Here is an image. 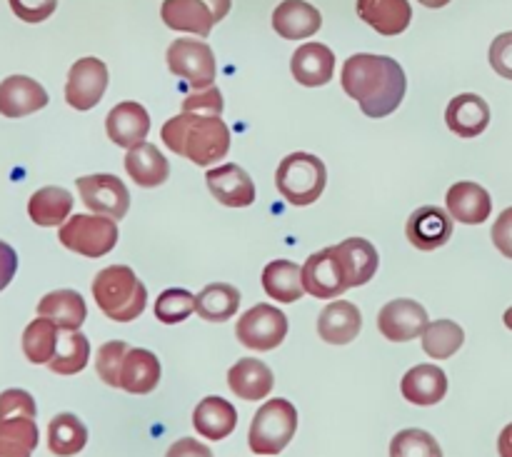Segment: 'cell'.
<instances>
[{
  "instance_id": "1",
  "label": "cell",
  "mask_w": 512,
  "mask_h": 457,
  "mask_svg": "<svg viewBox=\"0 0 512 457\" xmlns=\"http://www.w3.org/2000/svg\"><path fill=\"white\" fill-rule=\"evenodd\" d=\"M340 83L368 118L395 113L408 90L405 70L398 60L373 53L350 55L340 73Z\"/></svg>"
},
{
  "instance_id": "2",
  "label": "cell",
  "mask_w": 512,
  "mask_h": 457,
  "mask_svg": "<svg viewBox=\"0 0 512 457\" xmlns=\"http://www.w3.org/2000/svg\"><path fill=\"white\" fill-rule=\"evenodd\" d=\"M160 138L195 165L220 163L230 150V130L220 115L180 113L163 125Z\"/></svg>"
},
{
  "instance_id": "3",
  "label": "cell",
  "mask_w": 512,
  "mask_h": 457,
  "mask_svg": "<svg viewBox=\"0 0 512 457\" xmlns=\"http://www.w3.org/2000/svg\"><path fill=\"white\" fill-rule=\"evenodd\" d=\"M93 298L113 323H133L148 305V290L128 265L103 268L93 280Z\"/></svg>"
},
{
  "instance_id": "4",
  "label": "cell",
  "mask_w": 512,
  "mask_h": 457,
  "mask_svg": "<svg viewBox=\"0 0 512 457\" xmlns=\"http://www.w3.org/2000/svg\"><path fill=\"white\" fill-rule=\"evenodd\" d=\"M328 183L325 163L313 153H290L280 160L275 173V188L295 208L313 205Z\"/></svg>"
},
{
  "instance_id": "5",
  "label": "cell",
  "mask_w": 512,
  "mask_h": 457,
  "mask_svg": "<svg viewBox=\"0 0 512 457\" xmlns=\"http://www.w3.org/2000/svg\"><path fill=\"white\" fill-rule=\"evenodd\" d=\"M295 430H298V410H295V405L283 398L268 400L255 413L253 425H250V450L255 455L283 453L290 440L295 438Z\"/></svg>"
},
{
  "instance_id": "6",
  "label": "cell",
  "mask_w": 512,
  "mask_h": 457,
  "mask_svg": "<svg viewBox=\"0 0 512 457\" xmlns=\"http://www.w3.org/2000/svg\"><path fill=\"white\" fill-rule=\"evenodd\" d=\"M60 245L85 258H103L118 245V223L108 215H73L60 225Z\"/></svg>"
},
{
  "instance_id": "7",
  "label": "cell",
  "mask_w": 512,
  "mask_h": 457,
  "mask_svg": "<svg viewBox=\"0 0 512 457\" xmlns=\"http://www.w3.org/2000/svg\"><path fill=\"white\" fill-rule=\"evenodd\" d=\"M285 335H288V318L275 305L258 303L248 313L240 315L238 325H235L238 343L250 350H258V353L275 350L283 343Z\"/></svg>"
},
{
  "instance_id": "8",
  "label": "cell",
  "mask_w": 512,
  "mask_h": 457,
  "mask_svg": "<svg viewBox=\"0 0 512 457\" xmlns=\"http://www.w3.org/2000/svg\"><path fill=\"white\" fill-rule=\"evenodd\" d=\"M168 68L178 78L188 80L193 90H205L215 83V55L210 45L198 38H178L168 48Z\"/></svg>"
},
{
  "instance_id": "9",
  "label": "cell",
  "mask_w": 512,
  "mask_h": 457,
  "mask_svg": "<svg viewBox=\"0 0 512 457\" xmlns=\"http://www.w3.org/2000/svg\"><path fill=\"white\" fill-rule=\"evenodd\" d=\"M75 185H78L80 198H83V205H88L90 213L108 215L113 220H120L128 215L130 193L118 175H83V178L75 180Z\"/></svg>"
},
{
  "instance_id": "10",
  "label": "cell",
  "mask_w": 512,
  "mask_h": 457,
  "mask_svg": "<svg viewBox=\"0 0 512 457\" xmlns=\"http://www.w3.org/2000/svg\"><path fill=\"white\" fill-rule=\"evenodd\" d=\"M108 90V65L98 58L75 60L65 83V103L75 110H90Z\"/></svg>"
},
{
  "instance_id": "11",
  "label": "cell",
  "mask_w": 512,
  "mask_h": 457,
  "mask_svg": "<svg viewBox=\"0 0 512 457\" xmlns=\"http://www.w3.org/2000/svg\"><path fill=\"white\" fill-rule=\"evenodd\" d=\"M430 325L428 310L408 298L390 300L378 313V330L390 343H410Z\"/></svg>"
},
{
  "instance_id": "12",
  "label": "cell",
  "mask_w": 512,
  "mask_h": 457,
  "mask_svg": "<svg viewBox=\"0 0 512 457\" xmlns=\"http://www.w3.org/2000/svg\"><path fill=\"white\" fill-rule=\"evenodd\" d=\"M303 285L305 293L320 300H335L345 293L348 280H345L343 268H340L338 258L333 253V245L320 253H313L303 265Z\"/></svg>"
},
{
  "instance_id": "13",
  "label": "cell",
  "mask_w": 512,
  "mask_h": 457,
  "mask_svg": "<svg viewBox=\"0 0 512 457\" xmlns=\"http://www.w3.org/2000/svg\"><path fill=\"white\" fill-rule=\"evenodd\" d=\"M205 183L213 198L225 208H248L255 203V183L240 165L228 163L210 168L205 173Z\"/></svg>"
},
{
  "instance_id": "14",
  "label": "cell",
  "mask_w": 512,
  "mask_h": 457,
  "mask_svg": "<svg viewBox=\"0 0 512 457\" xmlns=\"http://www.w3.org/2000/svg\"><path fill=\"white\" fill-rule=\"evenodd\" d=\"M48 105V93L38 80L28 75H10L0 83V115L25 118Z\"/></svg>"
},
{
  "instance_id": "15",
  "label": "cell",
  "mask_w": 512,
  "mask_h": 457,
  "mask_svg": "<svg viewBox=\"0 0 512 457\" xmlns=\"http://www.w3.org/2000/svg\"><path fill=\"white\" fill-rule=\"evenodd\" d=\"M333 253L338 258L340 268H343L345 280H348V288H360V285H368L373 280V275L378 273V250L370 240L365 238H348L340 245H333Z\"/></svg>"
},
{
  "instance_id": "16",
  "label": "cell",
  "mask_w": 512,
  "mask_h": 457,
  "mask_svg": "<svg viewBox=\"0 0 512 457\" xmlns=\"http://www.w3.org/2000/svg\"><path fill=\"white\" fill-rule=\"evenodd\" d=\"M405 235L418 250H438L453 235V218L435 205H425L410 215Z\"/></svg>"
},
{
  "instance_id": "17",
  "label": "cell",
  "mask_w": 512,
  "mask_h": 457,
  "mask_svg": "<svg viewBox=\"0 0 512 457\" xmlns=\"http://www.w3.org/2000/svg\"><path fill=\"white\" fill-rule=\"evenodd\" d=\"M105 130L108 138L113 140L118 148H133V145L143 143L150 133V115L135 100H125L118 103L105 118Z\"/></svg>"
},
{
  "instance_id": "18",
  "label": "cell",
  "mask_w": 512,
  "mask_h": 457,
  "mask_svg": "<svg viewBox=\"0 0 512 457\" xmlns=\"http://www.w3.org/2000/svg\"><path fill=\"white\" fill-rule=\"evenodd\" d=\"M445 205H448L450 218L458 220L460 225H480L493 213V198L488 190L470 180L455 183L445 195Z\"/></svg>"
},
{
  "instance_id": "19",
  "label": "cell",
  "mask_w": 512,
  "mask_h": 457,
  "mask_svg": "<svg viewBox=\"0 0 512 457\" xmlns=\"http://www.w3.org/2000/svg\"><path fill=\"white\" fill-rule=\"evenodd\" d=\"M160 18L170 30L193 33L198 38H208L213 33V25L218 23L213 8L205 0H165Z\"/></svg>"
},
{
  "instance_id": "20",
  "label": "cell",
  "mask_w": 512,
  "mask_h": 457,
  "mask_svg": "<svg viewBox=\"0 0 512 457\" xmlns=\"http://www.w3.org/2000/svg\"><path fill=\"white\" fill-rule=\"evenodd\" d=\"M290 70H293V78L305 88L328 85L335 75V53L323 43H305L293 53Z\"/></svg>"
},
{
  "instance_id": "21",
  "label": "cell",
  "mask_w": 512,
  "mask_h": 457,
  "mask_svg": "<svg viewBox=\"0 0 512 457\" xmlns=\"http://www.w3.org/2000/svg\"><path fill=\"white\" fill-rule=\"evenodd\" d=\"M363 328V315L350 300H333L325 305L318 318V335L328 345H348L358 338Z\"/></svg>"
},
{
  "instance_id": "22",
  "label": "cell",
  "mask_w": 512,
  "mask_h": 457,
  "mask_svg": "<svg viewBox=\"0 0 512 457\" xmlns=\"http://www.w3.org/2000/svg\"><path fill=\"white\" fill-rule=\"evenodd\" d=\"M273 28L285 40H305L323 28V15L305 0H283L273 10Z\"/></svg>"
},
{
  "instance_id": "23",
  "label": "cell",
  "mask_w": 512,
  "mask_h": 457,
  "mask_svg": "<svg viewBox=\"0 0 512 457\" xmlns=\"http://www.w3.org/2000/svg\"><path fill=\"white\" fill-rule=\"evenodd\" d=\"M160 383V360L150 350L128 348L120 365L118 388L130 395H148Z\"/></svg>"
},
{
  "instance_id": "24",
  "label": "cell",
  "mask_w": 512,
  "mask_h": 457,
  "mask_svg": "<svg viewBox=\"0 0 512 457\" xmlns=\"http://www.w3.org/2000/svg\"><path fill=\"white\" fill-rule=\"evenodd\" d=\"M445 123L458 138H478L490 125V105L475 93H460L445 110Z\"/></svg>"
},
{
  "instance_id": "25",
  "label": "cell",
  "mask_w": 512,
  "mask_h": 457,
  "mask_svg": "<svg viewBox=\"0 0 512 457\" xmlns=\"http://www.w3.org/2000/svg\"><path fill=\"white\" fill-rule=\"evenodd\" d=\"M400 390L408 403L420 405V408L438 405L448 395V375L438 365H415L405 373Z\"/></svg>"
},
{
  "instance_id": "26",
  "label": "cell",
  "mask_w": 512,
  "mask_h": 457,
  "mask_svg": "<svg viewBox=\"0 0 512 457\" xmlns=\"http://www.w3.org/2000/svg\"><path fill=\"white\" fill-rule=\"evenodd\" d=\"M228 385L240 400H248V403H258L265 400L273 390L275 378L273 370L258 358H243L230 368L228 373Z\"/></svg>"
},
{
  "instance_id": "27",
  "label": "cell",
  "mask_w": 512,
  "mask_h": 457,
  "mask_svg": "<svg viewBox=\"0 0 512 457\" xmlns=\"http://www.w3.org/2000/svg\"><path fill=\"white\" fill-rule=\"evenodd\" d=\"M355 10L380 35L405 33L413 20V8L408 0H358Z\"/></svg>"
},
{
  "instance_id": "28",
  "label": "cell",
  "mask_w": 512,
  "mask_h": 457,
  "mask_svg": "<svg viewBox=\"0 0 512 457\" xmlns=\"http://www.w3.org/2000/svg\"><path fill=\"white\" fill-rule=\"evenodd\" d=\"M193 428L205 440L218 443V440H225L228 435H233V430L238 428V410L228 400L218 398V395H210V398L200 400L198 408L193 410Z\"/></svg>"
},
{
  "instance_id": "29",
  "label": "cell",
  "mask_w": 512,
  "mask_h": 457,
  "mask_svg": "<svg viewBox=\"0 0 512 457\" xmlns=\"http://www.w3.org/2000/svg\"><path fill=\"white\" fill-rule=\"evenodd\" d=\"M125 170H128L130 180L140 188H158L170 178V165L165 155L160 153L158 145L153 143H138L128 150L125 155Z\"/></svg>"
},
{
  "instance_id": "30",
  "label": "cell",
  "mask_w": 512,
  "mask_h": 457,
  "mask_svg": "<svg viewBox=\"0 0 512 457\" xmlns=\"http://www.w3.org/2000/svg\"><path fill=\"white\" fill-rule=\"evenodd\" d=\"M38 448L35 415H0V457H30Z\"/></svg>"
},
{
  "instance_id": "31",
  "label": "cell",
  "mask_w": 512,
  "mask_h": 457,
  "mask_svg": "<svg viewBox=\"0 0 512 457\" xmlns=\"http://www.w3.org/2000/svg\"><path fill=\"white\" fill-rule=\"evenodd\" d=\"M38 315L53 320L60 330H80L88 318V305L75 290H53L40 298Z\"/></svg>"
},
{
  "instance_id": "32",
  "label": "cell",
  "mask_w": 512,
  "mask_h": 457,
  "mask_svg": "<svg viewBox=\"0 0 512 457\" xmlns=\"http://www.w3.org/2000/svg\"><path fill=\"white\" fill-rule=\"evenodd\" d=\"M263 290L283 305L298 303L305 293L303 268H298L293 260H273L263 270Z\"/></svg>"
},
{
  "instance_id": "33",
  "label": "cell",
  "mask_w": 512,
  "mask_h": 457,
  "mask_svg": "<svg viewBox=\"0 0 512 457\" xmlns=\"http://www.w3.org/2000/svg\"><path fill=\"white\" fill-rule=\"evenodd\" d=\"M73 210V195L65 188H40L30 195L28 215L40 228H58Z\"/></svg>"
},
{
  "instance_id": "34",
  "label": "cell",
  "mask_w": 512,
  "mask_h": 457,
  "mask_svg": "<svg viewBox=\"0 0 512 457\" xmlns=\"http://www.w3.org/2000/svg\"><path fill=\"white\" fill-rule=\"evenodd\" d=\"M240 308V293L238 288L228 283H213L205 285L198 295H195V313L208 323H225L233 318Z\"/></svg>"
},
{
  "instance_id": "35",
  "label": "cell",
  "mask_w": 512,
  "mask_h": 457,
  "mask_svg": "<svg viewBox=\"0 0 512 457\" xmlns=\"http://www.w3.org/2000/svg\"><path fill=\"white\" fill-rule=\"evenodd\" d=\"M88 445V428L73 413H60L48 425V448L58 457H73Z\"/></svg>"
},
{
  "instance_id": "36",
  "label": "cell",
  "mask_w": 512,
  "mask_h": 457,
  "mask_svg": "<svg viewBox=\"0 0 512 457\" xmlns=\"http://www.w3.org/2000/svg\"><path fill=\"white\" fill-rule=\"evenodd\" d=\"M90 360V343L80 330H60L58 348L48 368L55 375H78Z\"/></svg>"
},
{
  "instance_id": "37",
  "label": "cell",
  "mask_w": 512,
  "mask_h": 457,
  "mask_svg": "<svg viewBox=\"0 0 512 457\" xmlns=\"http://www.w3.org/2000/svg\"><path fill=\"white\" fill-rule=\"evenodd\" d=\"M60 328L48 318H35L23 333V353L33 365H48L58 348Z\"/></svg>"
},
{
  "instance_id": "38",
  "label": "cell",
  "mask_w": 512,
  "mask_h": 457,
  "mask_svg": "<svg viewBox=\"0 0 512 457\" xmlns=\"http://www.w3.org/2000/svg\"><path fill=\"white\" fill-rule=\"evenodd\" d=\"M465 333L453 320H435L423 333V350L435 360H448L463 348Z\"/></svg>"
},
{
  "instance_id": "39",
  "label": "cell",
  "mask_w": 512,
  "mask_h": 457,
  "mask_svg": "<svg viewBox=\"0 0 512 457\" xmlns=\"http://www.w3.org/2000/svg\"><path fill=\"white\" fill-rule=\"evenodd\" d=\"M195 313V295L183 288H170L155 300V318L163 325H178Z\"/></svg>"
},
{
  "instance_id": "40",
  "label": "cell",
  "mask_w": 512,
  "mask_h": 457,
  "mask_svg": "<svg viewBox=\"0 0 512 457\" xmlns=\"http://www.w3.org/2000/svg\"><path fill=\"white\" fill-rule=\"evenodd\" d=\"M390 457H443L438 440L418 428L400 430L390 443Z\"/></svg>"
},
{
  "instance_id": "41",
  "label": "cell",
  "mask_w": 512,
  "mask_h": 457,
  "mask_svg": "<svg viewBox=\"0 0 512 457\" xmlns=\"http://www.w3.org/2000/svg\"><path fill=\"white\" fill-rule=\"evenodd\" d=\"M130 345L123 340H110L103 348L98 350V360H95V370H98V378L103 380L110 388H118V375L120 365H123L125 353H128Z\"/></svg>"
},
{
  "instance_id": "42",
  "label": "cell",
  "mask_w": 512,
  "mask_h": 457,
  "mask_svg": "<svg viewBox=\"0 0 512 457\" xmlns=\"http://www.w3.org/2000/svg\"><path fill=\"white\" fill-rule=\"evenodd\" d=\"M183 113H203V115H220L223 113V95L215 85L205 90H195L193 95L183 100Z\"/></svg>"
},
{
  "instance_id": "43",
  "label": "cell",
  "mask_w": 512,
  "mask_h": 457,
  "mask_svg": "<svg viewBox=\"0 0 512 457\" xmlns=\"http://www.w3.org/2000/svg\"><path fill=\"white\" fill-rule=\"evenodd\" d=\"M10 10L18 15L23 23H43L58 8V0H8Z\"/></svg>"
},
{
  "instance_id": "44",
  "label": "cell",
  "mask_w": 512,
  "mask_h": 457,
  "mask_svg": "<svg viewBox=\"0 0 512 457\" xmlns=\"http://www.w3.org/2000/svg\"><path fill=\"white\" fill-rule=\"evenodd\" d=\"M490 65H493L495 73L512 80V30L493 40V45H490Z\"/></svg>"
},
{
  "instance_id": "45",
  "label": "cell",
  "mask_w": 512,
  "mask_h": 457,
  "mask_svg": "<svg viewBox=\"0 0 512 457\" xmlns=\"http://www.w3.org/2000/svg\"><path fill=\"white\" fill-rule=\"evenodd\" d=\"M493 243L505 258L512 260V208H505L493 225Z\"/></svg>"
},
{
  "instance_id": "46",
  "label": "cell",
  "mask_w": 512,
  "mask_h": 457,
  "mask_svg": "<svg viewBox=\"0 0 512 457\" xmlns=\"http://www.w3.org/2000/svg\"><path fill=\"white\" fill-rule=\"evenodd\" d=\"M165 457H213V450L195 438H180L178 443L170 445Z\"/></svg>"
},
{
  "instance_id": "47",
  "label": "cell",
  "mask_w": 512,
  "mask_h": 457,
  "mask_svg": "<svg viewBox=\"0 0 512 457\" xmlns=\"http://www.w3.org/2000/svg\"><path fill=\"white\" fill-rule=\"evenodd\" d=\"M15 270H18V255H15V250L8 243L0 240V293L13 283Z\"/></svg>"
},
{
  "instance_id": "48",
  "label": "cell",
  "mask_w": 512,
  "mask_h": 457,
  "mask_svg": "<svg viewBox=\"0 0 512 457\" xmlns=\"http://www.w3.org/2000/svg\"><path fill=\"white\" fill-rule=\"evenodd\" d=\"M498 453H500V457H512V423L505 425L503 433H500Z\"/></svg>"
},
{
  "instance_id": "49",
  "label": "cell",
  "mask_w": 512,
  "mask_h": 457,
  "mask_svg": "<svg viewBox=\"0 0 512 457\" xmlns=\"http://www.w3.org/2000/svg\"><path fill=\"white\" fill-rule=\"evenodd\" d=\"M205 3H208L210 8H213L215 18H218V20H223L225 15L230 13V5H233V0H205Z\"/></svg>"
},
{
  "instance_id": "50",
  "label": "cell",
  "mask_w": 512,
  "mask_h": 457,
  "mask_svg": "<svg viewBox=\"0 0 512 457\" xmlns=\"http://www.w3.org/2000/svg\"><path fill=\"white\" fill-rule=\"evenodd\" d=\"M418 3H423L425 8H445L450 0H418Z\"/></svg>"
},
{
  "instance_id": "51",
  "label": "cell",
  "mask_w": 512,
  "mask_h": 457,
  "mask_svg": "<svg viewBox=\"0 0 512 457\" xmlns=\"http://www.w3.org/2000/svg\"><path fill=\"white\" fill-rule=\"evenodd\" d=\"M503 323H505V328L512 330V308L505 310V315H503Z\"/></svg>"
}]
</instances>
